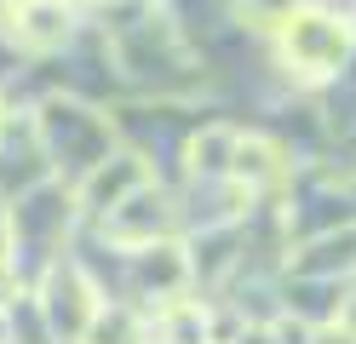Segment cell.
<instances>
[{
	"instance_id": "cell-1",
	"label": "cell",
	"mask_w": 356,
	"mask_h": 344,
	"mask_svg": "<svg viewBox=\"0 0 356 344\" xmlns=\"http://www.w3.org/2000/svg\"><path fill=\"white\" fill-rule=\"evenodd\" d=\"M282 58L299 69L305 81H327L333 69L350 58V17L327 12V6H299L293 17H282Z\"/></svg>"
},
{
	"instance_id": "cell-2",
	"label": "cell",
	"mask_w": 356,
	"mask_h": 344,
	"mask_svg": "<svg viewBox=\"0 0 356 344\" xmlns=\"http://www.w3.org/2000/svg\"><path fill=\"white\" fill-rule=\"evenodd\" d=\"M70 29H75L70 0H17V12H12V35L29 52H58L70 40Z\"/></svg>"
},
{
	"instance_id": "cell-3",
	"label": "cell",
	"mask_w": 356,
	"mask_h": 344,
	"mask_svg": "<svg viewBox=\"0 0 356 344\" xmlns=\"http://www.w3.org/2000/svg\"><path fill=\"white\" fill-rule=\"evenodd\" d=\"M144 183H149V172H144V161L138 155H115V161H98V167H92V178H86V206H98V213H109V206H121L132 190H144Z\"/></svg>"
},
{
	"instance_id": "cell-4",
	"label": "cell",
	"mask_w": 356,
	"mask_h": 344,
	"mask_svg": "<svg viewBox=\"0 0 356 344\" xmlns=\"http://www.w3.org/2000/svg\"><path fill=\"white\" fill-rule=\"evenodd\" d=\"M287 161L282 149L270 144V138H241L236 144V161H230V178L241 183V190H270V183H282Z\"/></svg>"
},
{
	"instance_id": "cell-5",
	"label": "cell",
	"mask_w": 356,
	"mask_h": 344,
	"mask_svg": "<svg viewBox=\"0 0 356 344\" xmlns=\"http://www.w3.org/2000/svg\"><path fill=\"white\" fill-rule=\"evenodd\" d=\"M236 144H241V132H230V126H207V132L190 144V172H195V178H230Z\"/></svg>"
},
{
	"instance_id": "cell-6",
	"label": "cell",
	"mask_w": 356,
	"mask_h": 344,
	"mask_svg": "<svg viewBox=\"0 0 356 344\" xmlns=\"http://www.w3.org/2000/svg\"><path fill=\"white\" fill-rule=\"evenodd\" d=\"M167 338L172 344H202L207 338V310L202 304H172L167 310Z\"/></svg>"
},
{
	"instance_id": "cell-7",
	"label": "cell",
	"mask_w": 356,
	"mask_h": 344,
	"mask_svg": "<svg viewBox=\"0 0 356 344\" xmlns=\"http://www.w3.org/2000/svg\"><path fill=\"white\" fill-rule=\"evenodd\" d=\"M138 338V327H132L127 310H98L92 321H86V344H127Z\"/></svg>"
},
{
	"instance_id": "cell-8",
	"label": "cell",
	"mask_w": 356,
	"mask_h": 344,
	"mask_svg": "<svg viewBox=\"0 0 356 344\" xmlns=\"http://www.w3.org/2000/svg\"><path fill=\"white\" fill-rule=\"evenodd\" d=\"M305 0H241V12H248L259 29H282V17H293Z\"/></svg>"
},
{
	"instance_id": "cell-9",
	"label": "cell",
	"mask_w": 356,
	"mask_h": 344,
	"mask_svg": "<svg viewBox=\"0 0 356 344\" xmlns=\"http://www.w3.org/2000/svg\"><path fill=\"white\" fill-rule=\"evenodd\" d=\"M310 344H356V333L345 327V321H333V327H322V333H310Z\"/></svg>"
},
{
	"instance_id": "cell-10",
	"label": "cell",
	"mask_w": 356,
	"mask_h": 344,
	"mask_svg": "<svg viewBox=\"0 0 356 344\" xmlns=\"http://www.w3.org/2000/svg\"><path fill=\"white\" fill-rule=\"evenodd\" d=\"M345 327L356 333V298H350V304H345Z\"/></svg>"
},
{
	"instance_id": "cell-11",
	"label": "cell",
	"mask_w": 356,
	"mask_h": 344,
	"mask_svg": "<svg viewBox=\"0 0 356 344\" xmlns=\"http://www.w3.org/2000/svg\"><path fill=\"white\" fill-rule=\"evenodd\" d=\"M0 344H6V316H0Z\"/></svg>"
},
{
	"instance_id": "cell-12",
	"label": "cell",
	"mask_w": 356,
	"mask_h": 344,
	"mask_svg": "<svg viewBox=\"0 0 356 344\" xmlns=\"http://www.w3.org/2000/svg\"><path fill=\"white\" fill-rule=\"evenodd\" d=\"M98 6H104V0H98Z\"/></svg>"
}]
</instances>
